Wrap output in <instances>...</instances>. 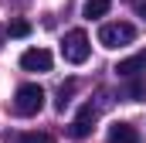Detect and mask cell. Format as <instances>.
<instances>
[{
    "mask_svg": "<svg viewBox=\"0 0 146 143\" xmlns=\"http://www.w3.org/2000/svg\"><path fill=\"white\" fill-rule=\"evenodd\" d=\"M44 109V89L37 82H27L14 92V112L17 116H37Z\"/></svg>",
    "mask_w": 146,
    "mask_h": 143,
    "instance_id": "cell-1",
    "label": "cell"
},
{
    "mask_svg": "<svg viewBox=\"0 0 146 143\" xmlns=\"http://www.w3.org/2000/svg\"><path fill=\"white\" fill-rule=\"evenodd\" d=\"M133 41H136V27L129 21H112V24L99 27V44L102 48H126Z\"/></svg>",
    "mask_w": 146,
    "mask_h": 143,
    "instance_id": "cell-2",
    "label": "cell"
},
{
    "mask_svg": "<svg viewBox=\"0 0 146 143\" xmlns=\"http://www.w3.org/2000/svg\"><path fill=\"white\" fill-rule=\"evenodd\" d=\"M88 51H92V44H88V34H85L82 27H75V31L65 34V41H61V55H65V61L82 65V61H88Z\"/></svg>",
    "mask_w": 146,
    "mask_h": 143,
    "instance_id": "cell-3",
    "label": "cell"
},
{
    "mask_svg": "<svg viewBox=\"0 0 146 143\" xmlns=\"http://www.w3.org/2000/svg\"><path fill=\"white\" fill-rule=\"evenodd\" d=\"M21 68L24 72H51V51L48 48H27L21 55Z\"/></svg>",
    "mask_w": 146,
    "mask_h": 143,
    "instance_id": "cell-4",
    "label": "cell"
},
{
    "mask_svg": "<svg viewBox=\"0 0 146 143\" xmlns=\"http://www.w3.org/2000/svg\"><path fill=\"white\" fill-rule=\"evenodd\" d=\"M95 119H99V106L85 102V106H82V112L75 116V123H72V136H75V140L88 136V133H92V126H95Z\"/></svg>",
    "mask_w": 146,
    "mask_h": 143,
    "instance_id": "cell-5",
    "label": "cell"
},
{
    "mask_svg": "<svg viewBox=\"0 0 146 143\" xmlns=\"http://www.w3.org/2000/svg\"><path fill=\"white\" fill-rule=\"evenodd\" d=\"M115 72L122 75V78H136V75H143L146 72V51H136V55H129V58H122Z\"/></svg>",
    "mask_w": 146,
    "mask_h": 143,
    "instance_id": "cell-6",
    "label": "cell"
},
{
    "mask_svg": "<svg viewBox=\"0 0 146 143\" xmlns=\"http://www.w3.org/2000/svg\"><path fill=\"white\" fill-rule=\"evenodd\" d=\"M106 140L109 143H139V133H136L133 123H112L109 133H106Z\"/></svg>",
    "mask_w": 146,
    "mask_h": 143,
    "instance_id": "cell-7",
    "label": "cell"
},
{
    "mask_svg": "<svg viewBox=\"0 0 146 143\" xmlns=\"http://www.w3.org/2000/svg\"><path fill=\"white\" fill-rule=\"evenodd\" d=\"M122 96H126L129 102H143V99H146V75L129 78V82H126V89H122Z\"/></svg>",
    "mask_w": 146,
    "mask_h": 143,
    "instance_id": "cell-8",
    "label": "cell"
},
{
    "mask_svg": "<svg viewBox=\"0 0 146 143\" xmlns=\"http://www.w3.org/2000/svg\"><path fill=\"white\" fill-rule=\"evenodd\" d=\"M112 7V0H85V7H82V14L88 17V21H95V17H106Z\"/></svg>",
    "mask_w": 146,
    "mask_h": 143,
    "instance_id": "cell-9",
    "label": "cell"
},
{
    "mask_svg": "<svg viewBox=\"0 0 146 143\" xmlns=\"http://www.w3.org/2000/svg\"><path fill=\"white\" fill-rule=\"evenodd\" d=\"M72 96H75V78H68L61 89H58V99H54V109L58 112H65L68 109V102H72Z\"/></svg>",
    "mask_w": 146,
    "mask_h": 143,
    "instance_id": "cell-10",
    "label": "cell"
},
{
    "mask_svg": "<svg viewBox=\"0 0 146 143\" xmlns=\"http://www.w3.org/2000/svg\"><path fill=\"white\" fill-rule=\"evenodd\" d=\"M7 34H10V37H27V34H31V24L17 17V21H10V27H7Z\"/></svg>",
    "mask_w": 146,
    "mask_h": 143,
    "instance_id": "cell-11",
    "label": "cell"
},
{
    "mask_svg": "<svg viewBox=\"0 0 146 143\" xmlns=\"http://www.w3.org/2000/svg\"><path fill=\"white\" fill-rule=\"evenodd\" d=\"M17 143H54L51 133H24V136H17Z\"/></svg>",
    "mask_w": 146,
    "mask_h": 143,
    "instance_id": "cell-12",
    "label": "cell"
},
{
    "mask_svg": "<svg viewBox=\"0 0 146 143\" xmlns=\"http://www.w3.org/2000/svg\"><path fill=\"white\" fill-rule=\"evenodd\" d=\"M133 10H136L139 17H146V0H133Z\"/></svg>",
    "mask_w": 146,
    "mask_h": 143,
    "instance_id": "cell-13",
    "label": "cell"
},
{
    "mask_svg": "<svg viewBox=\"0 0 146 143\" xmlns=\"http://www.w3.org/2000/svg\"><path fill=\"white\" fill-rule=\"evenodd\" d=\"M0 44H3V31H0Z\"/></svg>",
    "mask_w": 146,
    "mask_h": 143,
    "instance_id": "cell-14",
    "label": "cell"
}]
</instances>
